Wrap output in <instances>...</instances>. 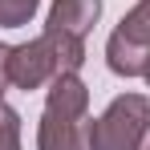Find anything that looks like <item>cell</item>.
Returning a JSON list of instances; mask_svg holds the SVG:
<instances>
[{
  "label": "cell",
  "mask_w": 150,
  "mask_h": 150,
  "mask_svg": "<svg viewBox=\"0 0 150 150\" xmlns=\"http://www.w3.org/2000/svg\"><path fill=\"white\" fill-rule=\"evenodd\" d=\"M118 33H126L130 41H138V45L150 49V0H138V4L126 12L122 25H118Z\"/></svg>",
  "instance_id": "8"
},
{
  "label": "cell",
  "mask_w": 150,
  "mask_h": 150,
  "mask_svg": "<svg viewBox=\"0 0 150 150\" xmlns=\"http://www.w3.org/2000/svg\"><path fill=\"white\" fill-rule=\"evenodd\" d=\"M12 85L16 89H41L57 77V57H53L45 33L37 41H25V45H12Z\"/></svg>",
  "instance_id": "2"
},
{
  "label": "cell",
  "mask_w": 150,
  "mask_h": 150,
  "mask_svg": "<svg viewBox=\"0 0 150 150\" xmlns=\"http://www.w3.org/2000/svg\"><path fill=\"white\" fill-rule=\"evenodd\" d=\"M45 41H49L53 57H57V73H77L85 65V37L61 33V28H45Z\"/></svg>",
  "instance_id": "7"
},
{
  "label": "cell",
  "mask_w": 150,
  "mask_h": 150,
  "mask_svg": "<svg viewBox=\"0 0 150 150\" xmlns=\"http://www.w3.org/2000/svg\"><path fill=\"white\" fill-rule=\"evenodd\" d=\"M41 0H0V28H21L33 21Z\"/></svg>",
  "instance_id": "9"
},
{
  "label": "cell",
  "mask_w": 150,
  "mask_h": 150,
  "mask_svg": "<svg viewBox=\"0 0 150 150\" xmlns=\"http://www.w3.org/2000/svg\"><path fill=\"white\" fill-rule=\"evenodd\" d=\"M142 150H150V130H146V138H142Z\"/></svg>",
  "instance_id": "13"
},
{
  "label": "cell",
  "mask_w": 150,
  "mask_h": 150,
  "mask_svg": "<svg viewBox=\"0 0 150 150\" xmlns=\"http://www.w3.org/2000/svg\"><path fill=\"white\" fill-rule=\"evenodd\" d=\"M8 61H12V45L0 41V98H4L8 85H12V65H8Z\"/></svg>",
  "instance_id": "11"
},
{
  "label": "cell",
  "mask_w": 150,
  "mask_h": 150,
  "mask_svg": "<svg viewBox=\"0 0 150 150\" xmlns=\"http://www.w3.org/2000/svg\"><path fill=\"white\" fill-rule=\"evenodd\" d=\"M150 130V98L122 93L105 105V114L89 122V150H142Z\"/></svg>",
  "instance_id": "1"
},
{
  "label": "cell",
  "mask_w": 150,
  "mask_h": 150,
  "mask_svg": "<svg viewBox=\"0 0 150 150\" xmlns=\"http://www.w3.org/2000/svg\"><path fill=\"white\" fill-rule=\"evenodd\" d=\"M37 150H89V114H57L45 110L37 126Z\"/></svg>",
  "instance_id": "3"
},
{
  "label": "cell",
  "mask_w": 150,
  "mask_h": 150,
  "mask_svg": "<svg viewBox=\"0 0 150 150\" xmlns=\"http://www.w3.org/2000/svg\"><path fill=\"white\" fill-rule=\"evenodd\" d=\"M146 57H150L146 45L130 41V37H126V33H118V28L110 33V41H105V65H110L118 77H142Z\"/></svg>",
  "instance_id": "6"
},
{
  "label": "cell",
  "mask_w": 150,
  "mask_h": 150,
  "mask_svg": "<svg viewBox=\"0 0 150 150\" xmlns=\"http://www.w3.org/2000/svg\"><path fill=\"white\" fill-rule=\"evenodd\" d=\"M0 150H21V114L0 98Z\"/></svg>",
  "instance_id": "10"
},
{
  "label": "cell",
  "mask_w": 150,
  "mask_h": 150,
  "mask_svg": "<svg viewBox=\"0 0 150 150\" xmlns=\"http://www.w3.org/2000/svg\"><path fill=\"white\" fill-rule=\"evenodd\" d=\"M142 77H146V85H150V57H146V69H142Z\"/></svg>",
  "instance_id": "12"
},
{
  "label": "cell",
  "mask_w": 150,
  "mask_h": 150,
  "mask_svg": "<svg viewBox=\"0 0 150 150\" xmlns=\"http://www.w3.org/2000/svg\"><path fill=\"white\" fill-rule=\"evenodd\" d=\"M98 16H101V0H53L45 28H61V33L85 37L89 28L98 25Z\"/></svg>",
  "instance_id": "4"
},
{
  "label": "cell",
  "mask_w": 150,
  "mask_h": 150,
  "mask_svg": "<svg viewBox=\"0 0 150 150\" xmlns=\"http://www.w3.org/2000/svg\"><path fill=\"white\" fill-rule=\"evenodd\" d=\"M45 110H57V114H77L85 118L89 114V89L77 73H57L49 81V98H45Z\"/></svg>",
  "instance_id": "5"
}]
</instances>
